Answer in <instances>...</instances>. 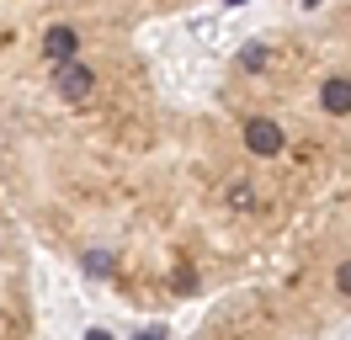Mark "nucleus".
I'll use <instances>...</instances> for the list:
<instances>
[{
  "mask_svg": "<svg viewBox=\"0 0 351 340\" xmlns=\"http://www.w3.org/2000/svg\"><path fill=\"white\" fill-rule=\"evenodd\" d=\"M90 90H96V75H90V64H59V96L64 101H86Z\"/></svg>",
  "mask_w": 351,
  "mask_h": 340,
  "instance_id": "nucleus-1",
  "label": "nucleus"
},
{
  "mask_svg": "<svg viewBox=\"0 0 351 340\" xmlns=\"http://www.w3.org/2000/svg\"><path fill=\"white\" fill-rule=\"evenodd\" d=\"M75 48H80V32H75V27H48V38H43L48 64H69V59H75Z\"/></svg>",
  "mask_w": 351,
  "mask_h": 340,
  "instance_id": "nucleus-2",
  "label": "nucleus"
},
{
  "mask_svg": "<svg viewBox=\"0 0 351 340\" xmlns=\"http://www.w3.org/2000/svg\"><path fill=\"white\" fill-rule=\"evenodd\" d=\"M319 106H325L330 117H346L351 112V80L346 75H330V80L319 85Z\"/></svg>",
  "mask_w": 351,
  "mask_h": 340,
  "instance_id": "nucleus-3",
  "label": "nucleus"
},
{
  "mask_svg": "<svg viewBox=\"0 0 351 340\" xmlns=\"http://www.w3.org/2000/svg\"><path fill=\"white\" fill-rule=\"evenodd\" d=\"M245 144L256 149V154H277V149H282V127L256 117V123H245Z\"/></svg>",
  "mask_w": 351,
  "mask_h": 340,
  "instance_id": "nucleus-4",
  "label": "nucleus"
},
{
  "mask_svg": "<svg viewBox=\"0 0 351 340\" xmlns=\"http://www.w3.org/2000/svg\"><path fill=\"white\" fill-rule=\"evenodd\" d=\"M223 202H229V208H234V212H250V208H256V191L245 186V181H234V186L223 191Z\"/></svg>",
  "mask_w": 351,
  "mask_h": 340,
  "instance_id": "nucleus-5",
  "label": "nucleus"
},
{
  "mask_svg": "<svg viewBox=\"0 0 351 340\" xmlns=\"http://www.w3.org/2000/svg\"><path fill=\"white\" fill-rule=\"evenodd\" d=\"M240 64H245V69H266V48H261V42H250V48L240 53Z\"/></svg>",
  "mask_w": 351,
  "mask_h": 340,
  "instance_id": "nucleus-6",
  "label": "nucleus"
},
{
  "mask_svg": "<svg viewBox=\"0 0 351 340\" xmlns=\"http://www.w3.org/2000/svg\"><path fill=\"white\" fill-rule=\"evenodd\" d=\"M86 271H90V276H107L112 260H107V255H86Z\"/></svg>",
  "mask_w": 351,
  "mask_h": 340,
  "instance_id": "nucleus-7",
  "label": "nucleus"
},
{
  "mask_svg": "<svg viewBox=\"0 0 351 340\" xmlns=\"http://www.w3.org/2000/svg\"><path fill=\"white\" fill-rule=\"evenodd\" d=\"M335 287H341V293L351 298V260H346V266H341V271H335Z\"/></svg>",
  "mask_w": 351,
  "mask_h": 340,
  "instance_id": "nucleus-8",
  "label": "nucleus"
}]
</instances>
